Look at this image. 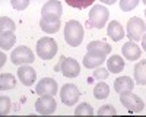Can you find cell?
I'll use <instances>...</instances> for the list:
<instances>
[{"label": "cell", "instance_id": "12", "mask_svg": "<svg viewBox=\"0 0 146 117\" xmlns=\"http://www.w3.org/2000/svg\"><path fill=\"white\" fill-rule=\"evenodd\" d=\"M18 78L25 86H31L36 79V72L29 64H22L18 69Z\"/></svg>", "mask_w": 146, "mask_h": 117}, {"label": "cell", "instance_id": "27", "mask_svg": "<svg viewBox=\"0 0 146 117\" xmlns=\"http://www.w3.org/2000/svg\"><path fill=\"white\" fill-rule=\"evenodd\" d=\"M139 2L140 0H120V9L123 12H130L139 5Z\"/></svg>", "mask_w": 146, "mask_h": 117}, {"label": "cell", "instance_id": "5", "mask_svg": "<svg viewBox=\"0 0 146 117\" xmlns=\"http://www.w3.org/2000/svg\"><path fill=\"white\" fill-rule=\"evenodd\" d=\"M146 34V23L143 22V19L135 16L129 19L127 23V37L130 38V41H139L143 38V35Z\"/></svg>", "mask_w": 146, "mask_h": 117}, {"label": "cell", "instance_id": "7", "mask_svg": "<svg viewBox=\"0 0 146 117\" xmlns=\"http://www.w3.org/2000/svg\"><path fill=\"white\" fill-rule=\"evenodd\" d=\"M79 97H80V92H79L78 86L73 85V84H66V85H63L62 89H60V98H62L63 104L69 105V107L70 105H75L78 102Z\"/></svg>", "mask_w": 146, "mask_h": 117}, {"label": "cell", "instance_id": "18", "mask_svg": "<svg viewBox=\"0 0 146 117\" xmlns=\"http://www.w3.org/2000/svg\"><path fill=\"white\" fill-rule=\"evenodd\" d=\"M107 67L111 73H120L121 70L124 69V58L118 56V54H113L108 58L107 62Z\"/></svg>", "mask_w": 146, "mask_h": 117}, {"label": "cell", "instance_id": "11", "mask_svg": "<svg viewBox=\"0 0 146 117\" xmlns=\"http://www.w3.org/2000/svg\"><path fill=\"white\" fill-rule=\"evenodd\" d=\"M41 15L42 18H58L63 15V7H62V3L58 0H50L47 2L42 9H41Z\"/></svg>", "mask_w": 146, "mask_h": 117}, {"label": "cell", "instance_id": "29", "mask_svg": "<svg viewBox=\"0 0 146 117\" xmlns=\"http://www.w3.org/2000/svg\"><path fill=\"white\" fill-rule=\"evenodd\" d=\"M108 75H110V70H108V67L105 69V67H96L95 70H94V78L95 79H100V80H102V79H107L108 78Z\"/></svg>", "mask_w": 146, "mask_h": 117}, {"label": "cell", "instance_id": "15", "mask_svg": "<svg viewBox=\"0 0 146 117\" xmlns=\"http://www.w3.org/2000/svg\"><path fill=\"white\" fill-rule=\"evenodd\" d=\"M107 34H108V37L111 38L113 41H121V40H123V37H126L123 27H121V23L117 22V21H111V22L108 23Z\"/></svg>", "mask_w": 146, "mask_h": 117}, {"label": "cell", "instance_id": "14", "mask_svg": "<svg viewBox=\"0 0 146 117\" xmlns=\"http://www.w3.org/2000/svg\"><path fill=\"white\" fill-rule=\"evenodd\" d=\"M104 62H105V56L101 53H95V51H88L86 56L83 57V66L88 69H96Z\"/></svg>", "mask_w": 146, "mask_h": 117}, {"label": "cell", "instance_id": "9", "mask_svg": "<svg viewBox=\"0 0 146 117\" xmlns=\"http://www.w3.org/2000/svg\"><path fill=\"white\" fill-rule=\"evenodd\" d=\"M60 67H62V73L66 78H76L80 73V64L75 58H70V57H63Z\"/></svg>", "mask_w": 146, "mask_h": 117}, {"label": "cell", "instance_id": "19", "mask_svg": "<svg viewBox=\"0 0 146 117\" xmlns=\"http://www.w3.org/2000/svg\"><path fill=\"white\" fill-rule=\"evenodd\" d=\"M16 43V35L12 31L0 32V49L2 50H10Z\"/></svg>", "mask_w": 146, "mask_h": 117}, {"label": "cell", "instance_id": "31", "mask_svg": "<svg viewBox=\"0 0 146 117\" xmlns=\"http://www.w3.org/2000/svg\"><path fill=\"white\" fill-rule=\"evenodd\" d=\"M10 3L16 10H25L29 6V0H10Z\"/></svg>", "mask_w": 146, "mask_h": 117}, {"label": "cell", "instance_id": "8", "mask_svg": "<svg viewBox=\"0 0 146 117\" xmlns=\"http://www.w3.org/2000/svg\"><path fill=\"white\" fill-rule=\"evenodd\" d=\"M56 107L57 102L54 100V95H41L35 102V110L44 116L53 114L56 111Z\"/></svg>", "mask_w": 146, "mask_h": 117}, {"label": "cell", "instance_id": "16", "mask_svg": "<svg viewBox=\"0 0 146 117\" xmlns=\"http://www.w3.org/2000/svg\"><path fill=\"white\" fill-rule=\"evenodd\" d=\"M135 88V80L129 76H120L114 80V89L118 94H123V92H130Z\"/></svg>", "mask_w": 146, "mask_h": 117}, {"label": "cell", "instance_id": "34", "mask_svg": "<svg viewBox=\"0 0 146 117\" xmlns=\"http://www.w3.org/2000/svg\"><path fill=\"white\" fill-rule=\"evenodd\" d=\"M0 57H2V62H0V64H5V58H6V56H5V53H2V54H0Z\"/></svg>", "mask_w": 146, "mask_h": 117}, {"label": "cell", "instance_id": "25", "mask_svg": "<svg viewBox=\"0 0 146 117\" xmlns=\"http://www.w3.org/2000/svg\"><path fill=\"white\" fill-rule=\"evenodd\" d=\"M95 111H94V108H92V105H89L88 102H82V104H79L78 107H76V110H75V114L76 116H92Z\"/></svg>", "mask_w": 146, "mask_h": 117}, {"label": "cell", "instance_id": "13", "mask_svg": "<svg viewBox=\"0 0 146 117\" xmlns=\"http://www.w3.org/2000/svg\"><path fill=\"white\" fill-rule=\"evenodd\" d=\"M121 53H123V57L127 58V60H130V62L137 60V58H140V56H142V50L137 47V44L135 41L126 43L123 47H121Z\"/></svg>", "mask_w": 146, "mask_h": 117}, {"label": "cell", "instance_id": "1", "mask_svg": "<svg viewBox=\"0 0 146 117\" xmlns=\"http://www.w3.org/2000/svg\"><path fill=\"white\" fill-rule=\"evenodd\" d=\"M64 40L70 47H78L83 41V27L78 21H69L64 25Z\"/></svg>", "mask_w": 146, "mask_h": 117}, {"label": "cell", "instance_id": "26", "mask_svg": "<svg viewBox=\"0 0 146 117\" xmlns=\"http://www.w3.org/2000/svg\"><path fill=\"white\" fill-rule=\"evenodd\" d=\"M95 0H66V3L72 7L76 9H86L88 6H91Z\"/></svg>", "mask_w": 146, "mask_h": 117}, {"label": "cell", "instance_id": "35", "mask_svg": "<svg viewBox=\"0 0 146 117\" xmlns=\"http://www.w3.org/2000/svg\"><path fill=\"white\" fill-rule=\"evenodd\" d=\"M142 2H143V3H145V5H146V0H142Z\"/></svg>", "mask_w": 146, "mask_h": 117}, {"label": "cell", "instance_id": "36", "mask_svg": "<svg viewBox=\"0 0 146 117\" xmlns=\"http://www.w3.org/2000/svg\"><path fill=\"white\" fill-rule=\"evenodd\" d=\"M145 15H146V10H145Z\"/></svg>", "mask_w": 146, "mask_h": 117}, {"label": "cell", "instance_id": "6", "mask_svg": "<svg viewBox=\"0 0 146 117\" xmlns=\"http://www.w3.org/2000/svg\"><path fill=\"white\" fill-rule=\"evenodd\" d=\"M10 60H12V63L16 64V66L31 64V63L35 60V56H34V53L28 49V47L21 45V47H16V49L12 51Z\"/></svg>", "mask_w": 146, "mask_h": 117}, {"label": "cell", "instance_id": "33", "mask_svg": "<svg viewBox=\"0 0 146 117\" xmlns=\"http://www.w3.org/2000/svg\"><path fill=\"white\" fill-rule=\"evenodd\" d=\"M142 47H143V50L146 51V34L143 35V38H142Z\"/></svg>", "mask_w": 146, "mask_h": 117}, {"label": "cell", "instance_id": "17", "mask_svg": "<svg viewBox=\"0 0 146 117\" xmlns=\"http://www.w3.org/2000/svg\"><path fill=\"white\" fill-rule=\"evenodd\" d=\"M40 27L44 32L47 34H54L60 29L62 27V22H60L58 18H41V22H40Z\"/></svg>", "mask_w": 146, "mask_h": 117}, {"label": "cell", "instance_id": "28", "mask_svg": "<svg viewBox=\"0 0 146 117\" xmlns=\"http://www.w3.org/2000/svg\"><path fill=\"white\" fill-rule=\"evenodd\" d=\"M9 110H10V98L6 95H2L0 97V114L5 116L9 113Z\"/></svg>", "mask_w": 146, "mask_h": 117}, {"label": "cell", "instance_id": "2", "mask_svg": "<svg viewBox=\"0 0 146 117\" xmlns=\"http://www.w3.org/2000/svg\"><path fill=\"white\" fill-rule=\"evenodd\" d=\"M57 50H58L57 43L50 37H42L41 40H38V43H36V54L41 58H44V60L53 58L57 54Z\"/></svg>", "mask_w": 146, "mask_h": 117}, {"label": "cell", "instance_id": "21", "mask_svg": "<svg viewBox=\"0 0 146 117\" xmlns=\"http://www.w3.org/2000/svg\"><path fill=\"white\" fill-rule=\"evenodd\" d=\"M88 51H95V53H101L107 56L111 53V45H108L104 41H91L88 44Z\"/></svg>", "mask_w": 146, "mask_h": 117}, {"label": "cell", "instance_id": "32", "mask_svg": "<svg viewBox=\"0 0 146 117\" xmlns=\"http://www.w3.org/2000/svg\"><path fill=\"white\" fill-rule=\"evenodd\" d=\"M100 2H102V3H105V5H114L117 0H100Z\"/></svg>", "mask_w": 146, "mask_h": 117}, {"label": "cell", "instance_id": "10", "mask_svg": "<svg viewBox=\"0 0 146 117\" xmlns=\"http://www.w3.org/2000/svg\"><path fill=\"white\" fill-rule=\"evenodd\" d=\"M57 82L53 78H42L35 86L36 94L40 95H54L57 92Z\"/></svg>", "mask_w": 146, "mask_h": 117}, {"label": "cell", "instance_id": "23", "mask_svg": "<svg viewBox=\"0 0 146 117\" xmlns=\"http://www.w3.org/2000/svg\"><path fill=\"white\" fill-rule=\"evenodd\" d=\"M110 95V86L105 84V82H100L96 84L94 88V97L96 100H104Z\"/></svg>", "mask_w": 146, "mask_h": 117}, {"label": "cell", "instance_id": "22", "mask_svg": "<svg viewBox=\"0 0 146 117\" xmlns=\"http://www.w3.org/2000/svg\"><path fill=\"white\" fill-rule=\"evenodd\" d=\"M16 86V78L12 73H2L0 75V89L9 91Z\"/></svg>", "mask_w": 146, "mask_h": 117}, {"label": "cell", "instance_id": "3", "mask_svg": "<svg viewBox=\"0 0 146 117\" xmlns=\"http://www.w3.org/2000/svg\"><path fill=\"white\" fill-rule=\"evenodd\" d=\"M108 16H110V12L105 6H101V5H95L91 12H89V23L92 28H96V29H101L107 25L108 22Z\"/></svg>", "mask_w": 146, "mask_h": 117}, {"label": "cell", "instance_id": "24", "mask_svg": "<svg viewBox=\"0 0 146 117\" xmlns=\"http://www.w3.org/2000/svg\"><path fill=\"white\" fill-rule=\"evenodd\" d=\"M15 29H16V25L10 18H6V16L0 18V32H5V31L15 32Z\"/></svg>", "mask_w": 146, "mask_h": 117}, {"label": "cell", "instance_id": "4", "mask_svg": "<svg viewBox=\"0 0 146 117\" xmlns=\"http://www.w3.org/2000/svg\"><path fill=\"white\" fill-rule=\"evenodd\" d=\"M120 102L131 113H140L145 108V102L142 101V98L136 94H133L131 91L120 94Z\"/></svg>", "mask_w": 146, "mask_h": 117}, {"label": "cell", "instance_id": "20", "mask_svg": "<svg viewBox=\"0 0 146 117\" xmlns=\"http://www.w3.org/2000/svg\"><path fill=\"white\" fill-rule=\"evenodd\" d=\"M133 73H135V82L139 85H146V60H140L135 69H133Z\"/></svg>", "mask_w": 146, "mask_h": 117}, {"label": "cell", "instance_id": "30", "mask_svg": "<svg viewBox=\"0 0 146 117\" xmlns=\"http://www.w3.org/2000/svg\"><path fill=\"white\" fill-rule=\"evenodd\" d=\"M114 114H117V110L113 107L111 104L102 105V107L98 110V116H114Z\"/></svg>", "mask_w": 146, "mask_h": 117}]
</instances>
